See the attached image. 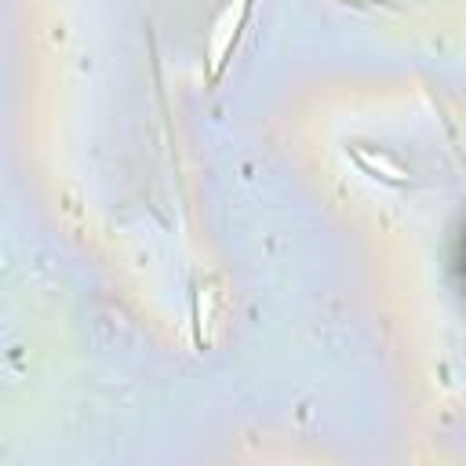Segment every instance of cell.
<instances>
[{"label": "cell", "mask_w": 466, "mask_h": 466, "mask_svg": "<svg viewBox=\"0 0 466 466\" xmlns=\"http://www.w3.org/2000/svg\"><path fill=\"white\" fill-rule=\"evenodd\" d=\"M251 4L255 0H226V7L211 22V33H208V80L211 84H218L222 69L229 66L233 47H237V40L244 33V22L251 15Z\"/></svg>", "instance_id": "1"}, {"label": "cell", "mask_w": 466, "mask_h": 466, "mask_svg": "<svg viewBox=\"0 0 466 466\" xmlns=\"http://www.w3.org/2000/svg\"><path fill=\"white\" fill-rule=\"evenodd\" d=\"M350 157H353L371 178H382V182H390V186H404V182H408V171H404L397 160H390L382 149H368L364 142H353V146H350Z\"/></svg>", "instance_id": "2"}]
</instances>
